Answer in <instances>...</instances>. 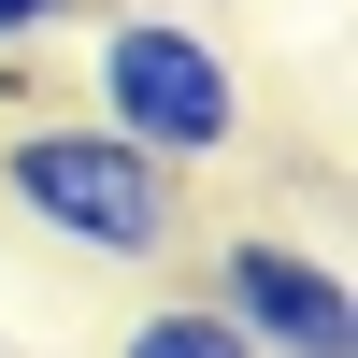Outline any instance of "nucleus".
Listing matches in <instances>:
<instances>
[{
  "label": "nucleus",
  "instance_id": "1",
  "mask_svg": "<svg viewBox=\"0 0 358 358\" xmlns=\"http://www.w3.org/2000/svg\"><path fill=\"white\" fill-rule=\"evenodd\" d=\"M0 201H15L57 258H101V273H158V258L187 244V172L143 158L101 115H29V129H0Z\"/></svg>",
  "mask_w": 358,
  "mask_h": 358
},
{
  "label": "nucleus",
  "instance_id": "2",
  "mask_svg": "<svg viewBox=\"0 0 358 358\" xmlns=\"http://www.w3.org/2000/svg\"><path fill=\"white\" fill-rule=\"evenodd\" d=\"M86 86H101V129H129L143 158H172V172H215V158H244V129H258V101H244V57L215 43L201 15H101V43H86Z\"/></svg>",
  "mask_w": 358,
  "mask_h": 358
},
{
  "label": "nucleus",
  "instance_id": "3",
  "mask_svg": "<svg viewBox=\"0 0 358 358\" xmlns=\"http://www.w3.org/2000/svg\"><path fill=\"white\" fill-rule=\"evenodd\" d=\"M201 301H215L258 358H358V287H344V258L287 244V229H229Z\"/></svg>",
  "mask_w": 358,
  "mask_h": 358
},
{
  "label": "nucleus",
  "instance_id": "4",
  "mask_svg": "<svg viewBox=\"0 0 358 358\" xmlns=\"http://www.w3.org/2000/svg\"><path fill=\"white\" fill-rule=\"evenodd\" d=\"M115 358H258V344L229 330L215 301H143L129 330H115Z\"/></svg>",
  "mask_w": 358,
  "mask_h": 358
},
{
  "label": "nucleus",
  "instance_id": "5",
  "mask_svg": "<svg viewBox=\"0 0 358 358\" xmlns=\"http://www.w3.org/2000/svg\"><path fill=\"white\" fill-rule=\"evenodd\" d=\"M86 0H0V57H29V43H57Z\"/></svg>",
  "mask_w": 358,
  "mask_h": 358
}]
</instances>
